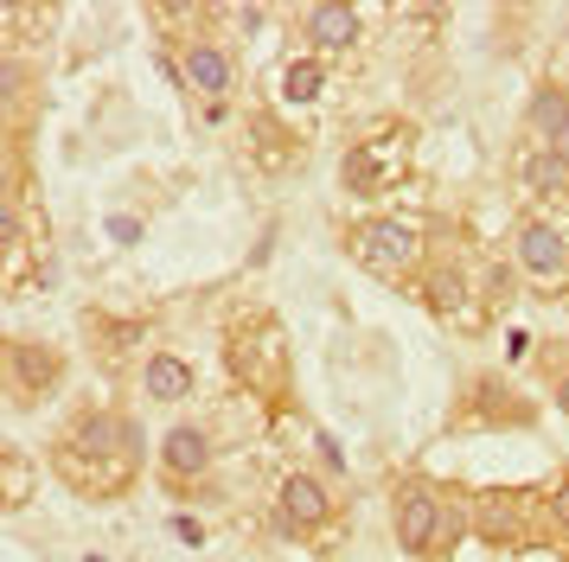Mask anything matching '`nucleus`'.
Listing matches in <instances>:
<instances>
[{"label": "nucleus", "instance_id": "1", "mask_svg": "<svg viewBox=\"0 0 569 562\" xmlns=\"http://www.w3.org/2000/svg\"><path fill=\"white\" fill-rule=\"evenodd\" d=\"M58 466H64V480L90 492V499H109V492H122L134 480V466H141V429H134L129 415H116V409H90L78 415L64 441H58Z\"/></svg>", "mask_w": 569, "mask_h": 562}, {"label": "nucleus", "instance_id": "2", "mask_svg": "<svg viewBox=\"0 0 569 562\" xmlns=\"http://www.w3.org/2000/svg\"><path fill=\"white\" fill-rule=\"evenodd\" d=\"M231 371L257 397H282L288 390V345H282V327L276 320H243L231 332Z\"/></svg>", "mask_w": 569, "mask_h": 562}, {"label": "nucleus", "instance_id": "3", "mask_svg": "<svg viewBox=\"0 0 569 562\" xmlns=\"http://www.w3.org/2000/svg\"><path fill=\"white\" fill-rule=\"evenodd\" d=\"M467 524L487 536L492 550H518L525 531H531V505H525V492H512V485H492V492H480L467 505Z\"/></svg>", "mask_w": 569, "mask_h": 562}, {"label": "nucleus", "instance_id": "4", "mask_svg": "<svg viewBox=\"0 0 569 562\" xmlns=\"http://www.w3.org/2000/svg\"><path fill=\"white\" fill-rule=\"evenodd\" d=\"M58 371H64V358H58L52 345H39V339H13V345H7V390H13L20 403H39L58 383Z\"/></svg>", "mask_w": 569, "mask_h": 562}, {"label": "nucleus", "instance_id": "5", "mask_svg": "<svg viewBox=\"0 0 569 562\" xmlns=\"http://www.w3.org/2000/svg\"><path fill=\"white\" fill-rule=\"evenodd\" d=\"M352 250H359V262H371V269H410L416 255H422V230L397 224V218H378V224H365L359 237H352Z\"/></svg>", "mask_w": 569, "mask_h": 562}, {"label": "nucleus", "instance_id": "6", "mask_svg": "<svg viewBox=\"0 0 569 562\" xmlns=\"http://www.w3.org/2000/svg\"><path fill=\"white\" fill-rule=\"evenodd\" d=\"M436 536H441V499L429 485H403L397 492V543L410 550V556H436Z\"/></svg>", "mask_w": 569, "mask_h": 562}, {"label": "nucleus", "instance_id": "7", "mask_svg": "<svg viewBox=\"0 0 569 562\" xmlns=\"http://www.w3.org/2000/svg\"><path fill=\"white\" fill-rule=\"evenodd\" d=\"M512 255H518V269L538 275V281H557L569 269V243H563V230L557 224H518Z\"/></svg>", "mask_w": 569, "mask_h": 562}, {"label": "nucleus", "instance_id": "8", "mask_svg": "<svg viewBox=\"0 0 569 562\" xmlns=\"http://www.w3.org/2000/svg\"><path fill=\"white\" fill-rule=\"evenodd\" d=\"M282 518L295 531H320V524H333V492L313 480V473H288L282 480Z\"/></svg>", "mask_w": 569, "mask_h": 562}, {"label": "nucleus", "instance_id": "9", "mask_svg": "<svg viewBox=\"0 0 569 562\" xmlns=\"http://www.w3.org/2000/svg\"><path fill=\"white\" fill-rule=\"evenodd\" d=\"M160 466H167V480H199V473L211 466L206 429H167V441H160Z\"/></svg>", "mask_w": 569, "mask_h": 562}, {"label": "nucleus", "instance_id": "10", "mask_svg": "<svg viewBox=\"0 0 569 562\" xmlns=\"http://www.w3.org/2000/svg\"><path fill=\"white\" fill-rule=\"evenodd\" d=\"M180 77L199 90V97H224V90H231V58H224L218 46H186Z\"/></svg>", "mask_w": 569, "mask_h": 562}, {"label": "nucleus", "instance_id": "11", "mask_svg": "<svg viewBox=\"0 0 569 562\" xmlns=\"http://www.w3.org/2000/svg\"><path fill=\"white\" fill-rule=\"evenodd\" d=\"M141 390H148L154 403H186V397H192V364H186V358H173V352L148 358V371H141Z\"/></svg>", "mask_w": 569, "mask_h": 562}, {"label": "nucleus", "instance_id": "12", "mask_svg": "<svg viewBox=\"0 0 569 562\" xmlns=\"http://www.w3.org/2000/svg\"><path fill=\"white\" fill-rule=\"evenodd\" d=\"M397 173H403V160H385L371 141H359V148L346 153V185H352V192H390Z\"/></svg>", "mask_w": 569, "mask_h": 562}, {"label": "nucleus", "instance_id": "13", "mask_svg": "<svg viewBox=\"0 0 569 562\" xmlns=\"http://www.w3.org/2000/svg\"><path fill=\"white\" fill-rule=\"evenodd\" d=\"M308 32H313V46L339 51V46H352V39H359V13H352V7H339V0H320V7H308Z\"/></svg>", "mask_w": 569, "mask_h": 562}, {"label": "nucleus", "instance_id": "14", "mask_svg": "<svg viewBox=\"0 0 569 562\" xmlns=\"http://www.w3.org/2000/svg\"><path fill=\"white\" fill-rule=\"evenodd\" d=\"M416 294L436 307V313H448V320H455V313H461V301H467V275L455 269V262H436V269H422Z\"/></svg>", "mask_w": 569, "mask_h": 562}, {"label": "nucleus", "instance_id": "15", "mask_svg": "<svg viewBox=\"0 0 569 562\" xmlns=\"http://www.w3.org/2000/svg\"><path fill=\"white\" fill-rule=\"evenodd\" d=\"M531 128H538L543 141H557L569 128V90H538L531 97Z\"/></svg>", "mask_w": 569, "mask_h": 562}, {"label": "nucleus", "instance_id": "16", "mask_svg": "<svg viewBox=\"0 0 569 562\" xmlns=\"http://www.w3.org/2000/svg\"><path fill=\"white\" fill-rule=\"evenodd\" d=\"M320 83H327V71H320V58H301V64H288V77H282L288 102H313V97H320Z\"/></svg>", "mask_w": 569, "mask_h": 562}, {"label": "nucleus", "instance_id": "17", "mask_svg": "<svg viewBox=\"0 0 569 562\" xmlns=\"http://www.w3.org/2000/svg\"><path fill=\"white\" fill-rule=\"evenodd\" d=\"M525 185H531V192H563V185H569V167L557 160V153H543V160H525Z\"/></svg>", "mask_w": 569, "mask_h": 562}, {"label": "nucleus", "instance_id": "18", "mask_svg": "<svg viewBox=\"0 0 569 562\" xmlns=\"http://www.w3.org/2000/svg\"><path fill=\"white\" fill-rule=\"evenodd\" d=\"M0 480H7V505H27V499H32V466L20 454L0 460Z\"/></svg>", "mask_w": 569, "mask_h": 562}, {"label": "nucleus", "instance_id": "19", "mask_svg": "<svg viewBox=\"0 0 569 562\" xmlns=\"http://www.w3.org/2000/svg\"><path fill=\"white\" fill-rule=\"evenodd\" d=\"M550 524H557V536H569V480L550 492Z\"/></svg>", "mask_w": 569, "mask_h": 562}, {"label": "nucleus", "instance_id": "20", "mask_svg": "<svg viewBox=\"0 0 569 562\" xmlns=\"http://www.w3.org/2000/svg\"><path fill=\"white\" fill-rule=\"evenodd\" d=\"M550 153H557V160H563V167H569V128H563V134H557V141H550Z\"/></svg>", "mask_w": 569, "mask_h": 562}, {"label": "nucleus", "instance_id": "21", "mask_svg": "<svg viewBox=\"0 0 569 562\" xmlns=\"http://www.w3.org/2000/svg\"><path fill=\"white\" fill-rule=\"evenodd\" d=\"M557 409H563V415H569V378L557 383Z\"/></svg>", "mask_w": 569, "mask_h": 562}]
</instances>
